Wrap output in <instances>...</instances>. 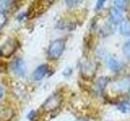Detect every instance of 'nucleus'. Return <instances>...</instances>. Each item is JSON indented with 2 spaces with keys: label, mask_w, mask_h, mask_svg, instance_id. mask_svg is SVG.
<instances>
[{
  "label": "nucleus",
  "mask_w": 130,
  "mask_h": 121,
  "mask_svg": "<svg viewBox=\"0 0 130 121\" xmlns=\"http://www.w3.org/2000/svg\"><path fill=\"white\" fill-rule=\"evenodd\" d=\"M65 48V42L63 39H57L54 40L48 49V55L50 58L56 60L60 57Z\"/></svg>",
  "instance_id": "obj_1"
},
{
  "label": "nucleus",
  "mask_w": 130,
  "mask_h": 121,
  "mask_svg": "<svg viewBox=\"0 0 130 121\" xmlns=\"http://www.w3.org/2000/svg\"><path fill=\"white\" fill-rule=\"evenodd\" d=\"M18 48L17 41L15 39H8L0 47V55L5 57L11 56Z\"/></svg>",
  "instance_id": "obj_2"
},
{
  "label": "nucleus",
  "mask_w": 130,
  "mask_h": 121,
  "mask_svg": "<svg viewBox=\"0 0 130 121\" xmlns=\"http://www.w3.org/2000/svg\"><path fill=\"white\" fill-rule=\"evenodd\" d=\"M42 3H43L42 1L32 3V4L29 7V9H28V11L27 13L28 18H29V19L34 18L37 15L42 14L43 12L46 11L45 4H43Z\"/></svg>",
  "instance_id": "obj_3"
},
{
  "label": "nucleus",
  "mask_w": 130,
  "mask_h": 121,
  "mask_svg": "<svg viewBox=\"0 0 130 121\" xmlns=\"http://www.w3.org/2000/svg\"><path fill=\"white\" fill-rule=\"evenodd\" d=\"M12 71L14 74L18 77H24L26 74L27 72V67L25 62L21 58H16L11 66Z\"/></svg>",
  "instance_id": "obj_4"
},
{
  "label": "nucleus",
  "mask_w": 130,
  "mask_h": 121,
  "mask_svg": "<svg viewBox=\"0 0 130 121\" xmlns=\"http://www.w3.org/2000/svg\"><path fill=\"white\" fill-rule=\"evenodd\" d=\"M61 97L59 95H53L46 102L44 103L42 107L46 111H51L58 107L61 103Z\"/></svg>",
  "instance_id": "obj_5"
},
{
  "label": "nucleus",
  "mask_w": 130,
  "mask_h": 121,
  "mask_svg": "<svg viewBox=\"0 0 130 121\" xmlns=\"http://www.w3.org/2000/svg\"><path fill=\"white\" fill-rule=\"evenodd\" d=\"M48 70H49V66L46 64H44L38 66L34 72V78L36 81H39L41 79H42L46 75Z\"/></svg>",
  "instance_id": "obj_6"
},
{
  "label": "nucleus",
  "mask_w": 130,
  "mask_h": 121,
  "mask_svg": "<svg viewBox=\"0 0 130 121\" xmlns=\"http://www.w3.org/2000/svg\"><path fill=\"white\" fill-rule=\"evenodd\" d=\"M110 19H111V23L117 25V24H120L123 21L124 18L122 14L120 13V11L116 10V8H113L110 11Z\"/></svg>",
  "instance_id": "obj_7"
},
{
  "label": "nucleus",
  "mask_w": 130,
  "mask_h": 121,
  "mask_svg": "<svg viewBox=\"0 0 130 121\" xmlns=\"http://www.w3.org/2000/svg\"><path fill=\"white\" fill-rule=\"evenodd\" d=\"M107 62V66L109 69L113 72H119L122 70V68H123V64L113 57L108 58Z\"/></svg>",
  "instance_id": "obj_8"
},
{
  "label": "nucleus",
  "mask_w": 130,
  "mask_h": 121,
  "mask_svg": "<svg viewBox=\"0 0 130 121\" xmlns=\"http://www.w3.org/2000/svg\"><path fill=\"white\" fill-rule=\"evenodd\" d=\"M120 32L124 36H130V19H124L120 23Z\"/></svg>",
  "instance_id": "obj_9"
},
{
  "label": "nucleus",
  "mask_w": 130,
  "mask_h": 121,
  "mask_svg": "<svg viewBox=\"0 0 130 121\" xmlns=\"http://www.w3.org/2000/svg\"><path fill=\"white\" fill-rule=\"evenodd\" d=\"M128 5V1H124V0H119V1H114V6H115L116 9L119 11H126Z\"/></svg>",
  "instance_id": "obj_10"
},
{
  "label": "nucleus",
  "mask_w": 130,
  "mask_h": 121,
  "mask_svg": "<svg viewBox=\"0 0 130 121\" xmlns=\"http://www.w3.org/2000/svg\"><path fill=\"white\" fill-rule=\"evenodd\" d=\"M118 110L120 111H121L122 113H128L130 112V100H127V101H124V102L120 103L118 105Z\"/></svg>",
  "instance_id": "obj_11"
},
{
  "label": "nucleus",
  "mask_w": 130,
  "mask_h": 121,
  "mask_svg": "<svg viewBox=\"0 0 130 121\" xmlns=\"http://www.w3.org/2000/svg\"><path fill=\"white\" fill-rule=\"evenodd\" d=\"M117 86L119 87L120 90H128L130 86V80L124 79L120 81V82H118Z\"/></svg>",
  "instance_id": "obj_12"
},
{
  "label": "nucleus",
  "mask_w": 130,
  "mask_h": 121,
  "mask_svg": "<svg viewBox=\"0 0 130 121\" xmlns=\"http://www.w3.org/2000/svg\"><path fill=\"white\" fill-rule=\"evenodd\" d=\"M123 53L128 59H130V40L126 41L123 45Z\"/></svg>",
  "instance_id": "obj_13"
},
{
  "label": "nucleus",
  "mask_w": 130,
  "mask_h": 121,
  "mask_svg": "<svg viewBox=\"0 0 130 121\" xmlns=\"http://www.w3.org/2000/svg\"><path fill=\"white\" fill-rule=\"evenodd\" d=\"M11 3L12 2L11 1H4L0 4V13H3L4 11L8 10V8H10L11 6Z\"/></svg>",
  "instance_id": "obj_14"
},
{
  "label": "nucleus",
  "mask_w": 130,
  "mask_h": 121,
  "mask_svg": "<svg viewBox=\"0 0 130 121\" xmlns=\"http://www.w3.org/2000/svg\"><path fill=\"white\" fill-rule=\"evenodd\" d=\"M7 22V17L3 13H0V29L3 27L4 24Z\"/></svg>",
  "instance_id": "obj_15"
},
{
  "label": "nucleus",
  "mask_w": 130,
  "mask_h": 121,
  "mask_svg": "<svg viewBox=\"0 0 130 121\" xmlns=\"http://www.w3.org/2000/svg\"><path fill=\"white\" fill-rule=\"evenodd\" d=\"M7 70V63L4 60H0V72H5Z\"/></svg>",
  "instance_id": "obj_16"
},
{
  "label": "nucleus",
  "mask_w": 130,
  "mask_h": 121,
  "mask_svg": "<svg viewBox=\"0 0 130 121\" xmlns=\"http://www.w3.org/2000/svg\"><path fill=\"white\" fill-rule=\"evenodd\" d=\"M35 115H36V112H35L34 111H31L28 114L27 117H28V119L34 120V118H35Z\"/></svg>",
  "instance_id": "obj_17"
},
{
  "label": "nucleus",
  "mask_w": 130,
  "mask_h": 121,
  "mask_svg": "<svg viewBox=\"0 0 130 121\" xmlns=\"http://www.w3.org/2000/svg\"><path fill=\"white\" fill-rule=\"evenodd\" d=\"M104 3H105V1H98L97 2V4H96V9L99 11V10H100L102 7H103V6L104 5Z\"/></svg>",
  "instance_id": "obj_18"
},
{
  "label": "nucleus",
  "mask_w": 130,
  "mask_h": 121,
  "mask_svg": "<svg viewBox=\"0 0 130 121\" xmlns=\"http://www.w3.org/2000/svg\"><path fill=\"white\" fill-rule=\"evenodd\" d=\"M3 96V89L2 87H0V99H2Z\"/></svg>",
  "instance_id": "obj_19"
},
{
  "label": "nucleus",
  "mask_w": 130,
  "mask_h": 121,
  "mask_svg": "<svg viewBox=\"0 0 130 121\" xmlns=\"http://www.w3.org/2000/svg\"><path fill=\"white\" fill-rule=\"evenodd\" d=\"M76 121H89V119H77Z\"/></svg>",
  "instance_id": "obj_20"
}]
</instances>
